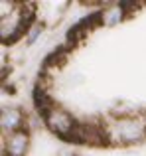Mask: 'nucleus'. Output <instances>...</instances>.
I'll use <instances>...</instances> for the list:
<instances>
[{"label": "nucleus", "instance_id": "obj_2", "mask_svg": "<svg viewBox=\"0 0 146 156\" xmlns=\"http://www.w3.org/2000/svg\"><path fill=\"white\" fill-rule=\"evenodd\" d=\"M46 125L50 126V130H54L55 134H59L61 138H67L73 130L77 129V125L79 122L75 121V119L71 117V115H67L65 111L61 109H54L50 115L46 117Z\"/></svg>", "mask_w": 146, "mask_h": 156}, {"label": "nucleus", "instance_id": "obj_7", "mask_svg": "<svg viewBox=\"0 0 146 156\" xmlns=\"http://www.w3.org/2000/svg\"><path fill=\"white\" fill-rule=\"evenodd\" d=\"M40 32H42V26H40V24H34V28H32V32H30V34H28V42H34V38H36V36H38L40 34Z\"/></svg>", "mask_w": 146, "mask_h": 156}, {"label": "nucleus", "instance_id": "obj_5", "mask_svg": "<svg viewBox=\"0 0 146 156\" xmlns=\"http://www.w3.org/2000/svg\"><path fill=\"white\" fill-rule=\"evenodd\" d=\"M24 122V115L20 113L18 109H8L2 113V129L4 130H20V126H22Z\"/></svg>", "mask_w": 146, "mask_h": 156}, {"label": "nucleus", "instance_id": "obj_6", "mask_svg": "<svg viewBox=\"0 0 146 156\" xmlns=\"http://www.w3.org/2000/svg\"><path fill=\"white\" fill-rule=\"evenodd\" d=\"M105 18H107V24L109 26H113V24H116V20H120V8H113L109 14H105Z\"/></svg>", "mask_w": 146, "mask_h": 156}, {"label": "nucleus", "instance_id": "obj_3", "mask_svg": "<svg viewBox=\"0 0 146 156\" xmlns=\"http://www.w3.org/2000/svg\"><path fill=\"white\" fill-rule=\"evenodd\" d=\"M28 148V134L24 130H16L6 140V154L8 156H24Z\"/></svg>", "mask_w": 146, "mask_h": 156}, {"label": "nucleus", "instance_id": "obj_4", "mask_svg": "<svg viewBox=\"0 0 146 156\" xmlns=\"http://www.w3.org/2000/svg\"><path fill=\"white\" fill-rule=\"evenodd\" d=\"M34 103H36V109L40 111V115H42L43 119H46L47 115L55 109L54 103H51V99H50V95L46 93V89L40 87V85L34 89Z\"/></svg>", "mask_w": 146, "mask_h": 156}, {"label": "nucleus", "instance_id": "obj_1", "mask_svg": "<svg viewBox=\"0 0 146 156\" xmlns=\"http://www.w3.org/2000/svg\"><path fill=\"white\" fill-rule=\"evenodd\" d=\"M109 134H113L119 142H136L144 138L146 125L138 119H119Z\"/></svg>", "mask_w": 146, "mask_h": 156}]
</instances>
